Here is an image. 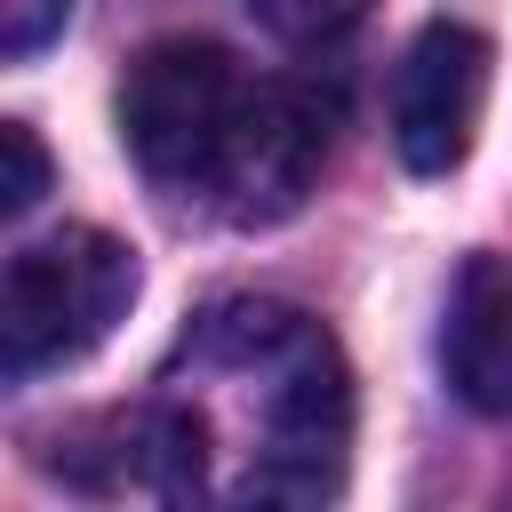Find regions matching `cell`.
<instances>
[{"instance_id": "obj_1", "label": "cell", "mask_w": 512, "mask_h": 512, "mask_svg": "<svg viewBox=\"0 0 512 512\" xmlns=\"http://www.w3.org/2000/svg\"><path fill=\"white\" fill-rule=\"evenodd\" d=\"M136 304V248L96 232V224H64L32 248L8 256L0 280V368L24 384L40 368H64L80 352H96Z\"/></svg>"}, {"instance_id": "obj_2", "label": "cell", "mask_w": 512, "mask_h": 512, "mask_svg": "<svg viewBox=\"0 0 512 512\" xmlns=\"http://www.w3.org/2000/svg\"><path fill=\"white\" fill-rule=\"evenodd\" d=\"M248 104V72L216 40H152L120 80V136L136 168L168 192H208L216 152Z\"/></svg>"}, {"instance_id": "obj_3", "label": "cell", "mask_w": 512, "mask_h": 512, "mask_svg": "<svg viewBox=\"0 0 512 512\" xmlns=\"http://www.w3.org/2000/svg\"><path fill=\"white\" fill-rule=\"evenodd\" d=\"M320 160H328V112L312 104V88L248 80V104H240V120L216 152L208 200H216L224 224H280L320 184Z\"/></svg>"}, {"instance_id": "obj_4", "label": "cell", "mask_w": 512, "mask_h": 512, "mask_svg": "<svg viewBox=\"0 0 512 512\" xmlns=\"http://www.w3.org/2000/svg\"><path fill=\"white\" fill-rule=\"evenodd\" d=\"M488 64L496 48L472 32V24H424L408 48H400V72H392V152L408 176H448L472 136H480V112H488Z\"/></svg>"}, {"instance_id": "obj_5", "label": "cell", "mask_w": 512, "mask_h": 512, "mask_svg": "<svg viewBox=\"0 0 512 512\" xmlns=\"http://www.w3.org/2000/svg\"><path fill=\"white\" fill-rule=\"evenodd\" d=\"M440 376L472 416H512V264L464 256L440 304Z\"/></svg>"}, {"instance_id": "obj_6", "label": "cell", "mask_w": 512, "mask_h": 512, "mask_svg": "<svg viewBox=\"0 0 512 512\" xmlns=\"http://www.w3.org/2000/svg\"><path fill=\"white\" fill-rule=\"evenodd\" d=\"M256 24H272L280 40H336L344 24L368 16V0H248Z\"/></svg>"}, {"instance_id": "obj_7", "label": "cell", "mask_w": 512, "mask_h": 512, "mask_svg": "<svg viewBox=\"0 0 512 512\" xmlns=\"http://www.w3.org/2000/svg\"><path fill=\"white\" fill-rule=\"evenodd\" d=\"M40 192H48V152H40V136H32L24 120H8V128H0V208L24 216Z\"/></svg>"}, {"instance_id": "obj_8", "label": "cell", "mask_w": 512, "mask_h": 512, "mask_svg": "<svg viewBox=\"0 0 512 512\" xmlns=\"http://www.w3.org/2000/svg\"><path fill=\"white\" fill-rule=\"evenodd\" d=\"M64 16H72V0H0V56H40L56 32H64Z\"/></svg>"}]
</instances>
